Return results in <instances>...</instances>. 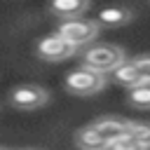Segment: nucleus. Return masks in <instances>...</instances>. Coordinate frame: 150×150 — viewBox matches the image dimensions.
I'll list each match as a JSON object with an SVG mask.
<instances>
[{
	"instance_id": "obj_1",
	"label": "nucleus",
	"mask_w": 150,
	"mask_h": 150,
	"mask_svg": "<svg viewBox=\"0 0 150 150\" xmlns=\"http://www.w3.org/2000/svg\"><path fill=\"white\" fill-rule=\"evenodd\" d=\"M124 52L122 47L117 45H108V42H101V45H91L84 54H82V66L94 70V73H112L120 63H124Z\"/></svg>"
},
{
	"instance_id": "obj_2",
	"label": "nucleus",
	"mask_w": 150,
	"mask_h": 150,
	"mask_svg": "<svg viewBox=\"0 0 150 150\" xmlns=\"http://www.w3.org/2000/svg\"><path fill=\"white\" fill-rule=\"evenodd\" d=\"M63 87L70 91V94H77V96H91L96 91H101L105 87V75L101 73H94L89 68H75L66 75L63 80Z\"/></svg>"
},
{
	"instance_id": "obj_3",
	"label": "nucleus",
	"mask_w": 150,
	"mask_h": 150,
	"mask_svg": "<svg viewBox=\"0 0 150 150\" xmlns=\"http://www.w3.org/2000/svg\"><path fill=\"white\" fill-rule=\"evenodd\" d=\"M56 33L77 49L82 45H89L98 35V26L96 21H89V19H73V21H61Z\"/></svg>"
},
{
	"instance_id": "obj_4",
	"label": "nucleus",
	"mask_w": 150,
	"mask_h": 150,
	"mask_svg": "<svg viewBox=\"0 0 150 150\" xmlns=\"http://www.w3.org/2000/svg\"><path fill=\"white\" fill-rule=\"evenodd\" d=\"M47 101H49L47 89L38 84H19L9 91V105H14L16 110H35Z\"/></svg>"
},
{
	"instance_id": "obj_5",
	"label": "nucleus",
	"mask_w": 150,
	"mask_h": 150,
	"mask_svg": "<svg viewBox=\"0 0 150 150\" xmlns=\"http://www.w3.org/2000/svg\"><path fill=\"white\" fill-rule=\"evenodd\" d=\"M73 54H75V47L70 42H66L59 33L45 35L38 42V56L42 61H63V59H68Z\"/></svg>"
},
{
	"instance_id": "obj_6",
	"label": "nucleus",
	"mask_w": 150,
	"mask_h": 150,
	"mask_svg": "<svg viewBox=\"0 0 150 150\" xmlns=\"http://www.w3.org/2000/svg\"><path fill=\"white\" fill-rule=\"evenodd\" d=\"M87 9H89V2H84V0H54L49 5V12L56 14L59 19H63V21L80 19Z\"/></svg>"
},
{
	"instance_id": "obj_7",
	"label": "nucleus",
	"mask_w": 150,
	"mask_h": 150,
	"mask_svg": "<svg viewBox=\"0 0 150 150\" xmlns=\"http://www.w3.org/2000/svg\"><path fill=\"white\" fill-rule=\"evenodd\" d=\"M127 127H129V122H124L120 117H101V120L94 122V129L101 134V138L105 141V145L112 143L115 138L124 136L127 134Z\"/></svg>"
},
{
	"instance_id": "obj_8",
	"label": "nucleus",
	"mask_w": 150,
	"mask_h": 150,
	"mask_svg": "<svg viewBox=\"0 0 150 150\" xmlns=\"http://www.w3.org/2000/svg\"><path fill=\"white\" fill-rule=\"evenodd\" d=\"M131 9L127 7H105V9H98L96 14V26H105V28H117V26H124L131 21Z\"/></svg>"
},
{
	"instance_id": "obj_9",
	"label": "nucleus",
	"mask_w": 150,
	"mask_h": 150,
	"mask_svg": "<svg viewBox=\"0 0 150 150\" xmlns=\"http://www.w3.org/2000/svg\"><path fill=\"white\" fill-rule=\"evenodd\" d=\"M112 80H115L117 84H122V87H129V89H134V87H138V84H145V80H143V75L138 73V68L134 66V61L120 63V66L112 70Z\"/></svg>"
},
{
	"instance_id": "obj_10",
	"label": "nucleus",
	"mask_w": 150,
	"mask_h": 150,
	"mask_svg": "<svg viewBox=\"0 0 150 150\" xmlns=\"http://www.w3.org/2000/svg\"><path fill=\"white\" fill-rule=\"evenodd\" d=\"M75 145L80 150H105V141L94 129V124H87L75 131Z\"/></svg>"
},
{
	"instance_id": "obj_11",
	"label": "nucleus",
	"mask_w": 150,
	"mask_h": 150,
	"mask_svg": "<svg viewBox=\"0 0 150 150\" xmlns=\"http://www.w3.org/2000/svg\"><path fill=\"white\" fill-rule=\"evenodd\" d=\"M127 134L136 138V143L143 150H150V122H129Z\"/></svg>"
},
{
	"instance_id": "obj_12",
	"label": "nucleus",
	"mask_w": 150,
	"mask_h": 150,
	"mask_svg": "<svg viewBox=\"0 0 150 150\" xmlns=\"http://www.w3.org/2000/svg\"><path fill=\"white\" fill-rule=\"evenodd\" d=\"M129 103L138 110H150V82L129 89Z\"/></svg>"
},
{
	"instance_id": "obj_13",
	"label": "nucleus",
	"mask_w": 150,
	"mask_h": 150,
	"mask_svg": "<svg viewBox=\"0 0 150 150\" xmlns=\"http://www.w3.org/2000/svg\"><path fill=\"white\" fill-rule=\"evenodd\" d=\"M105 150H143V148L136 143V138H131L129 134H124V136L115 138L112 143H108V145H105Z\"/></svg>"
},
{
	"instance_id": "obj_14",
	"label": "nucleus",
	"mask_w": 150,
	"mask_h": 150,
	"mask_svg": "<svg viewBox=\"0 0 150 150\" xmlns=\"http://www.w3.org/2000/svg\"><path fill=\"white\" fill-rule=\"evenodd\" d=\"M131 61H134V66L138 68V73L143 75V80H145V82H150V54H141V56H134Z\"/></svg>"
}]
</instances>
